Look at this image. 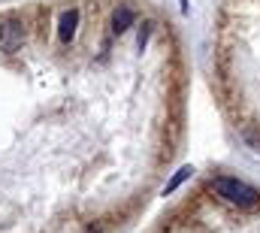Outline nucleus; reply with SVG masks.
Returning <instances> with one entry per match:
<instances>
[{
  "instance_id": "obj_1",
  "label": "nucleus",
  "mask_w": 260,
  "mask_h": 233,
  "mask_svg": "<svg viewBox=\"0 0 260 233\" xmlns=\"http://www.w3.org/2000/svg\"><path fill=\"white\" fill-rule=\"evenodd\" d=\"M212 188L218 191V197H224L227 203H236V206H257L260 203V191L239 182V179H230V176H218L212 179Z\"/></svg>"
},
{
  "instance_id": "obj_2",
  "label": "nucleus",
  "mask_w": 260,
  "mask_h": 233,
  "mask_svg": "<svg viewBox=\"0 0 260 233\" xmlns=\"http://www.w3.org/2000/svg\"><path fill=\"white\" fill-rule=\"evenodd\" d=\"M24 43V27L18 21H3L0 24V49L3 52H15Z\"/></svg>"
},
{
  "instance_id": "obj_3",
  "label": "nucleus",
  "mask_w": 260,
  "mask_h": 233,
  "mask_svg": "<svg viewBox=\"0 0 260 233\" xmlns=\"http://www.w3.org/2000/svg\"><path fill=\"white\" fill-rule=\"evenodd\" d=\"M76 27H79V9H67L64 15H61V21H58V37H61V43H70V40L76 37Z\"/></svg>"
},
{
  "instance_id": "obj_4",
  "label": "nucleus",
  "mask_w": 260,
  "mask_h": 233,
  "mask_svg": "<svg viewBox=\"0 0 260 233\" xmlns=\"http://www.w3.org/2000/svg\"><path fill=\"white\" fill-rule=\"evenodd\" d=\"M133 21H136V12H133L130 6H118V9L112 12V34H124V31H130Z\"/></svg>"
},
{
  "instance_id": "obj_5",
  "label": "nucleus",
  "mask_w": 260,
  "mask_h": 233,
  "mask_svg": "<svg viewBox=\"0 0 260 233\" xmlns=\"http://www.w3.org/2000/svg\"><path fill=\"white\" fill-rule=\"evenodd\" d=\"M194 173H197V170L191 167V164H185V167H179V170L173 173V179H170V182L164 185V191H160V197H170V194H176V191H179V188H182V185H185V182H188V179H191Z\"/></svg>"
},
{
  "instance_id": "obj_6",
  "label": "nucleus",
  "mask_w": 260,
  "mask_h": 233,
  "mask_svg": "<svg viewBox=\"0 0 260 233\" xmlns=\"http://www.w3.org/2000/svg\"><path fill=\"white\" fill-rule=\"evenodd\" d=\"M148 34H151V24L145 21V24H142V31H139V37H136V46H139V49H145V43H148Z\"/></svg>"
}]
</instances>
